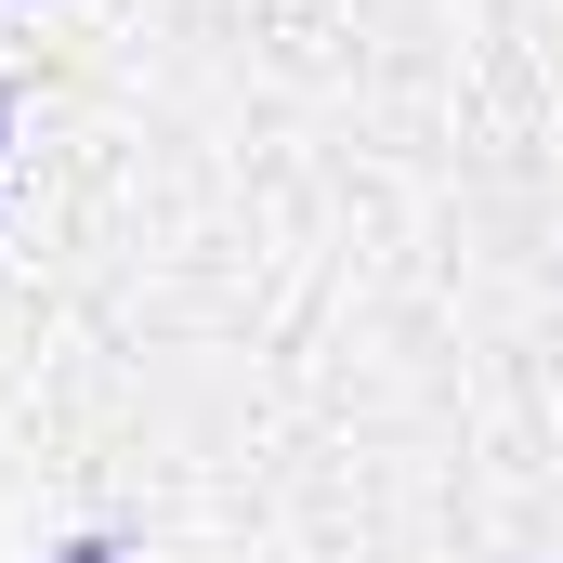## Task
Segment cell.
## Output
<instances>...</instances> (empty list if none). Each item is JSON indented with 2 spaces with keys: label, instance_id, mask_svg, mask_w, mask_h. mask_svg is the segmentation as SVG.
Returning <instances> with one entry per match:
<instances>
[{
  "label": "cell",
  "instance_id": "cell-2",
  "mask_svg": "<svg viewBox=\"0 0 563 563\" xmlns=\"http://www.w3.org/2000/svg\"><path fill=\"white\" fill-rule=\"evenodd\" d=\"M0 144H13V106H0Z\"/></svg>",
  "mask_w": 563,
  "mask_h": 563
},
{
  "label": "cell",
  "instance_id": "cell-1",
  "mask_svg": "<svg viewBox=\"0 0 563 563\" xmlns=\"http://www.w3.org/2000/svg\"><path fill=\"white\" fill-rule=\"evenodd\" d=\"M53 563H119V551H106V538H66V551H53Z\"/></svg>",
  "mask_w": 563,
  "mask_h": 563
}]
</instances>
